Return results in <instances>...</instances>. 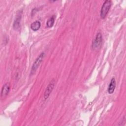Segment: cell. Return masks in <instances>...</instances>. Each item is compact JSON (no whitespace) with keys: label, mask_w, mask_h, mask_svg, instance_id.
I'll use <instances>...</instances> for the list:
<instances>
[{"label":"cell","mask_w":126,"mask_h":126,"mask_svg":"<svg viewBox=\"0 0 126 126\" xmlns=\"http://www.w3.org/2000/svg\"><path fill=\"white\" fill-rule=\"evenodd\" d=\"M112 4L111 0H105L103 3L100 12V16L101 18L104 19L106 16L108 11L110 10Z\"/></svg>","instance_id":"cell-1"},{"label":"cell","mask_w":126,"mask_h":126,"mask_svg":"<svg viewBox=\"0 0 126 126\" xmlns=\"http://www.w3.org/2000/svg\"><path fill=\"white\" fill-rule=\"evenodd\" d=\"M102 42V34L100 32H98L96 35L95 38L93 40L92 44V48L93 50L98 49L101 45Z\"/></svg>","instance_id":"cell-2"},{"label":"cell","mask_w":126,"mask_h":126,"mask_svg":"<svg viewBox=\"0 0 126 126\" xmlns=\"http://www.w3.org/2000/svg\"><path fill=\"white\" fill-rule=\"evenodd\" d=\"M44 56H45V53L42 52L36 59V60H35L34 63H33V64L32 66L31 72V74H33L36 71V70L38 68L39 65L42 62Z\"/></svg>","instance_id":"cell-3"},{"label":"cell","mask_w":126,"mask_h":126,"mask_svg":"<svg viewBox=\"0 0 126 126\" xmlns=\"http://www.w3.org/2000/svg\"><path fill=\"white\" fill-rule=\"evenodd\" d=\"M55 80L53 79L48 85L44 94V98L45 100L49 97L52 90H53L55 86Z\"/></svg>","instance_id":"cell-4"},{"label":"cell","mask_w":126,"mask_h":126,"mask_svg":"<svg viewBox=\"0 0 126 126\" xmlns=\"http://www.w3.org/2000/svg\"><path fill=\"white\" fill-rule=\"evenodd\" d=\"M22 18V12L20 11L17 14L16 18L13 23V28L15 30H17L20 27V22Z\"/></svg>","instance_id":"cell-5"},{"label":"cell","mask_w":126,"mask_h":126,"mask_svg":"<svg viewBox=\"0 0 126 126\" xmlns=\"http://www.w3.org/2000/svg\"><path fill=\"white\" fill-rule=\"evenodd\" d=\"M10 84L8 83L5 84L3 86L1 91V97L2 98L5 97L8 94L10 91Z\"/></svg>","instance_id":"cell-6"},{"label":"cell","mask_w":126,"mask_h":126,"mask_svg":"<svg viewBox=\"0 0 126 126\" xmlns=\"http://www.w3.org/2000/svg\"><path fill=\"white\" fill-rule=\"evenodd\" d=\"M116 88V80L115 78L113 77L109 83L108 88V92L109 94H112L114 93Z\"/></svg>","instance_id":"cell-7"},{"label":"cell","mask_w":126,"mask_h":126,"mask_svg":"<svg viewBox=\"0 0 126 126\" xmlns=\"http://www.w3.org/2000/svg\"><path fill=\"white\" fill-rule=\"evenodd\" d=\"M41 27V23L39 21H35L31 25V28L33 31H38Z\"/></svg>","instance_id":"cell-8"},{"label":"cell","mask_w":126,"mask_h":126,"mask_svg":"<svg viewBox=\"0 0 126 126\" xmlns=\"http://www.w3.org/2000/svg\"><path fill=\"white\" fill-rule=\"evenodd\" d=\"M55 16L53 15L50 19H48V20L46 22V25L48 28H52L54 24L55 23Z\"/></svg>","instance_id":"cell-9"}]
</instances>
